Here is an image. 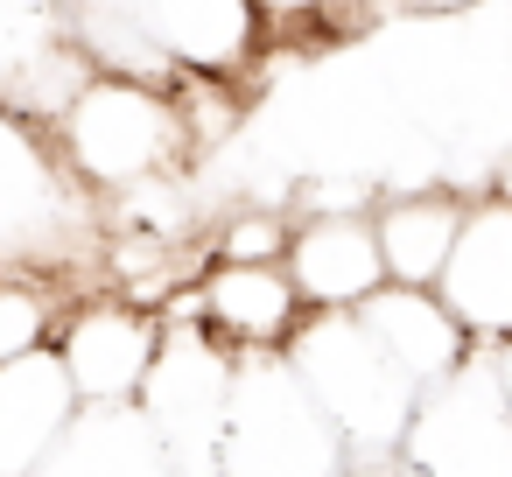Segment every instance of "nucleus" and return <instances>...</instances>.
<instances>
[{"instance_id": "f257e3e1", "label": "nucleus", "mask_w": 512, "mask_h": 477, "mask_svg": "<svg viewBox=\"0 0 512 477\" xmlns=\"http://www.w3.org/2000/svg\"><path fill=\"white\" fill-rule=\"evenodd\" d=\"M288 365L302 372V386L330 414L351 463H393L400 456V442L414 428V407H421V386L386 358V344L358 323V309L309 316L288 344Z\"/></svg>"}, {"instance_id": "f03ea898", "label": "nucleus", "mask_w": 512, "mask_h": 477, "mask_svg": "<svg viewBox=\"0 0 512 477\" xmlns=\"http://www.w3.org/2000/svg\"><path fill=\"white\" fill-rule=\"evenodd\" d=\"M344 463L351 456L288 351H239L218 477H344Z\"/></svg>"}, {"instance_id": "7ed1b4c3", "label": "nucleus", "mask_w": 512, "mask_h": 477, "mask_svg": "<svg viewBox=\"0 0 512 477\" xmlns=\"http://www.w3.org/2000/svg\"><path fill=\"white\" fill-rule=\"evenodd\" d=\"M92 190L64 162L57 134L15 106H0V267L64 274L92 239Z\"/></svg>"}, {"instance_id": "20e7f679", "label": "nucleus", "mask_w": 512, "mask_h": 477, "mask_svg": "<svg viewBox=\"0 0 512 477\" xmlns=\"http://www.w3.org/2000/svg\"><path fill=\"white\" fill-rule=\"evenodd\" d=\"M57 148L64 162L78 169L85 190H134V183H155L197 134L183 127V99L148 85V78H92L64 113H57Z\"/></svg>"}, {"instance_id": "39448f33", "label": "nucleus", "mask_w": 512, "mask_h": 477, "mask_svg": "<svg viewBox=\"0 0 512 477\" xmlns=\"http://www.w3.org/2000/svg\"><path fill=\"white\" fill-rule=\"evenodd\" d=\"M232 365L239 351L204 323H169L155 372L141 386V407L176 463V477H218V442H225V400H232Z\"/></svg>"}, {"instance_id": "423d86ee", "label": "nucleus", "mask_w": 512, "mask_h": 477, "mask_svg": "<svg viewBox=\"0 0 512 477\" xmlns=\"http://www.w3.org/2000/svg\"><path fill=\"white\" fill-rule=\"evenodd\" d=\"M407 477H512V393L491 358H463L421 393L414 428L393 456Z\"/></svg>"}, {"instance_id": "0eeeda50", "label": "nucleus", "mask_w": 512, "mask_h": 477, "mask_svg": "<svg viewBox=\"0 0 512 477\" xmlns=\"http://www.w3.org/2000/svg\"><path fill=\"white\" fill-rule=\"evenodd\" d=\"M92 85V50L64 22V0H0V106L43 127Z\"/></svg>"}, {"instance_id": "6e6552de", "label": "nucleus", "mask_w": 512, "mask_h": 477, "mask_svg": "<svg viewBox=\"0 0 512 477\" xmlns=\"http://www.w3.org/2000/svg\"><path fill=\"white\" fill-rule=\"evenodd\" d=\"M162 316H148L141 302H85V309H64L57 323V351L71 365V386L85 407H113V400H141L148 372H155V351H162Z\"/></svg>"}, {"instance_id": "1a4fd4ad", "label": "nucleus", "mask_w": 512, "mask_h": 477, "mask_svg": "<svg viewBox=\"0 0 512 477\" xmlns=\"http://www.w3.org/2000/svg\"><path fill=\"white\" fill-rule=\"evenodd\" d=\"M435 295L470 330V344L484 351L512 344V197H484L463 211V232L442 260Z\"/></svg>"}, {"instance_id": "9d476101", "label": "nucleus", "mask_w": 512, "mask_h": 477, "mask_svg": "<svg viewBox=\"0 0 512 477\" xmlns=\"http://www.w3.org/2000/svg\"><path fill=\"white\" fill-rule=\"evenodd\" d=\"M197 295H204V323L232 351H288L295 330L309 323V302L288 260H211Z\"/></svg>"}, {"instance_id": "9b49d317", "label": "nucleus", "mask_w": 512, "mask_h": 477, "mask_svg": "<svg viewBox=\"0 0 512 477\" xmlns=\"http://www.w3.org/2000/svg\"><path fill=\"white\" fill-rule=\"evenodd\" d=\"M288 274L309 302V316L323 309H365L386 288V253H379V225L358 211H323L309 225H295L288 239Z\"/></svg>"}, {"instance_id": "f8f14e48", "label": "nucleus", "mask_w": 512, "mask_h": 477, "mask_svg": "<svg viewBox=\"0 0 512 477\" xmlns=\"http://www.w3.org/2000/svg\"><path fill=\"white\" fill-rule=\"evenodd\" d=\"M78 386L57 344L0 365V477H36V463L64 442L78 421Z\"/></svg>"}, {"instance_id": "ddd939ff", "label": "nucleus", "mask_w": 512, "mask_h": 477, "mask_svg": "<svg viewBox=\"0 0 512 477\" xmlns=\"http://www.w3.org/2000/svg\"><path fill=\"white\" fill-rule=\"evenodd\" d=\"M358 323L386 344V358L428 393V386H442L477 344H470V330L449 316V302L435 295V288H407V281H386L365 309H358Z\"/></svg>"}, {"instance_id": "4468645a", "label": "nucleus", "mask_w": 512, "mask_h": 477, "mask_svg": "<svg viewBox=\"0 0 512 477\" xmlns=\"http://www.w3.org/2000/svg\"><path fill=\"white\" fill-rule=\"evenodd\" d=\"M36 477H176V463H169L148 407L113 400V407H78L64 442L36 463Z\"/></svg>"}, {"instance_id": "2eb2a0df", "label": "nucleus", "mask_w": 512, "mask_h": 477, "mask_svg": "<svg viewBox=\"0 0 512 477\" xmlns=\"http://www.w3.org/2000/svg\"><path fill=\"white\" fill-rule=\"evenodd\" d=\"M134 22L190 71H232L253 50L260 0H127Z\"/></svg>"}, {"instance_id": "dca6fc26", "label": "nucleus", "mask_w": 512, "mask_h": 477, "mask_svg": "<svg viewBox=\"0 0 512 477\" xmlns=\"http://www.w3.org/2000/svg\"><path fill=\"white\" fill-rule=\"evenodd\" d=\"M463 211L456 197H400V204H379L372 225H379V253H386V281H407V288H435L442 281V260L463 232Z\"/></svg>"}, {"instance_id": "f3484780", "label": "nucleus", "mask_w": 512, "mask_h": 477, "mask_svg": "<svg viewBox=\"0 0 512 477\" xmlns=\"http://www.w3.org/2000/svg\"><path fill=\"white\" fill-rule=\"evenodd\" d=\"M57 302H50V274H8L0 267V365L29 358L57 337Z\"/></svg>"}, {"instance_id": "a211bd4d", "label": "nucleus", "mask_w": 512, "mask_h": 477, "mask_svg": "<svg viewBox=\"0 0 512 477\" xmlns=\"http://www.w3.org/2000/svg\"><path fill=\"white\" fill-rule=\"evenodd\" d=\"M288 225L274 211H239L218 225V260H288Z\"/></svg>"}, {"instance_id": "6ab92c4d", "label": "nucleus", "mask_w": 512, "mask_h": 477, "mask_svg": "<svg viewBox=\"0 0 512 477\" xmlns=\"http://www.w3.org/2000/svg\"><path fill=\"white\" fill-rule=\"evenodd\" d=\"M260 15H330V0H260Z\"/></svg>"}, {"instance_id": "aec40b11", "label": "nucleus", "mask_w": 512, "mask_h": 477, "mask_svg": "<svg viewBox=\"0 0 512 477\" xmlns=\"http://www.w3.org/2000/svg\"><path fill=\"white\" fill-rule=\"evenodd\" d=\"M344 477H407V470H400V463H351Z\"/></svg>"}]
</instances>
